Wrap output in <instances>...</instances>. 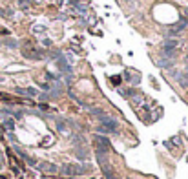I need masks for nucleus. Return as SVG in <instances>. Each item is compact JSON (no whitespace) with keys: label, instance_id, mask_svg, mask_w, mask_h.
I'll list each match as a JSON object with an SVG mask.
<instances>
[{"label":"nucleus","instance_id":"1","mask_svg":"<svg viewBox=\"0 0 188 179\" xmlns=\"http://www.w3.org/2000/svg\"><path fill=\"white\" fill-rule=\"evenodd\" d=\"M0 101H5V102H24L22 99L13 97V95H7V93H2V91H0Z\"/></svg>","mask_w":188,"mask_h":179}]
</instances>
